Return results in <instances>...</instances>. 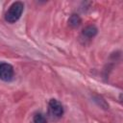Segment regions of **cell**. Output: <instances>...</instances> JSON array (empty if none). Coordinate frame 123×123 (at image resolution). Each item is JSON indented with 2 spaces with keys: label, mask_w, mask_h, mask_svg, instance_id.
Returning a JSON list of instances; mask_svg holds the SVG:
<instances>
[{
  "label": "cell",
  "mask_w": 123,
  "mask_h": 123,
  "mask_svg": "<svg viewBox=\"0 0 123 123\" xmlns=\"http://www.w3.org/2000/svg\"><path fill=\"white\" fill-rule=\"evenodd\" d=\"M81 22H82L81 17H80L78 14H76V13L71 14V16H70L69 19H68V24H69L72 28H77V27H79V26L81 25Z\"/></svg>",
  "instance_id": "5b68a950"
},
{
  "label": "cell",
  "mask_w": 123,
  "mask_h": 123,
  "mask_svg": "<svg viewBox=\"0 0 123 123\" xmlns=\"http://www.w3.org/2000/svg\"><path fill=\"white\" fill-rule=\"evenodd\" d=\"M14 69L12 64L8 62L0 63V80L4 82H10L13 79Z\"/></svg>",
  "instance_id": "3957f363"
},
{
  "label": "cell",
  "mask_w": 123,
  "mask_h": 123,
  "mask_svg": "<svg viewBox=\"0 0 123 123\" xmlns=\"http://www.w3.org/2000/svg\"><path fill=\"white\" fill-rule=\"evenodd\" d=\"M23 10H24V4L20 1H16V2H13L10 8L8 9L6 14H5V20L9 23H14L16 22L22 12H23Z\"/></svg>",
  "instance_id": "6da1fadb"
},
{
  "label": "cell",
  "mask_w": 123,
  "mask_h": 123,
  "mask_svg": "<svg viewBox=\"0 0 123 123\" xmlns=\"http://www.w3.org/2000/svg\"><path fill=\"white\" fill-rule=\"evenodd\" d=\"M93 99H94V101L98 104V106H100L101 108H103V109H105V110L109 109V105L107 104V102H106L101 96H99V95H95V96L93 97Z\"/></svg>",
  "instance_id": "8992f818"
},
{
  "label": "cell",
  "mask_w": 123,
  "mask_h": 123,
  "mask_svg": "<svg viewBox=\"0 0 123 123\" xmlns=\"http://www.w3.org/2000/svg\"><path fill=\"white\" fill-rule=\"evenodd\" d=\"M97 32H98V30L94 25H89V26H86L83 30L82 35L87 38H92L97 35Z\"/></svg>",
  "instance_id": "277c9868"
},
{
  "label": "cell",
  "mask_w": 123,
  "mask_h": 123,
  "mask_svg": "<svg viewBox=\"0 0 123 123\" xmlns=\"http://www.w3.org/2000/svg\"><path fill=\"white\" fill-rule=\"evenodd\" d=\"M32 123H47L46 118L44 117L43 114L41 113H36L33 117V121Z\"/></svg>",
  "instance_id": "52a82bcc"
},
{
  "label": "cell",
  "mask_w": 123,
  "mask_h": 123,
  "mask_svg": "<svg viewBox=\"0 0 123 123\" xmlns=\"http://www.w3.org/2000/svg\"><path fill=\"white\" fill-rule=\"evenodd\" d=\"M48 113L52 119H58L63 114V107L57 99H50L48 103Z\"/></svg>",
  "instance_id": "7a4b0ae2"
}]
</instances>
